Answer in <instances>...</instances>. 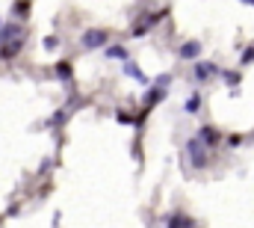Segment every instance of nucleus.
Segmentation results:
<instances>
[{
	"label": "nucleus",
	"mask_w": 254,
	"mask_h": 228,
	"mask_svg": "<svg viewBox=\"0 0 254 228\" xmlns=\"http://www.w3.org/2000/svg\"><path fill=\"white\" fill-rule=\"evenodd\" d=\"M186 154H189V163H192L195 169H204V166H207V160H210V157H207V145H204L198 137L186 142Z\"/></svg>",
	"instance_id": "nucleus-1"
},
{
	"label": "nucleus",
	"mask_w": 254,
	"mask_h": 228,
	"mask_svg": "<svg viewBox=\"0 0 254 228\" xmlns=\"http://www.w3.org/2000/svg\"><path fill=\"white\" fill-rule=\"evenodd\" d=\"M80 45H83L86 50H98V47L107 45V33H104V30H86V33L80 36Z\"/></svg>",
	"instance_id": "nucleus-2"
},
{
	"label": "nucleus",
	"mask_w": 254,
	"mask_h": 228,
	"mask_svg": "<svg viewBox=\"0 0 254 228\" xmlns=\"http://www.w3.org/2000/svg\"><path fill=\"white\" fill-rule=\"evenodd\" d=\"M18 39H24V30H21V24H3V27H0V45L18 42Z\"/></svg>",
	"instance_id": "nucleus-3"
},
{
	"label": "nucleus",
	"mask_w": 254,
	"mask_h": 228,
	"mask_svg": "<svg viewBox=\"0 0 254 228\" xmlns=\"http://www.w3.org/2000/svg\"><path fill=\"white\" fill-rule=\"evenodd\" d=\"M198 53H201V42H198V39L183 42V45L178 47V56H181V59H198Z\"/></svg>",
	"instance_id": "nucleus-4"
},
{
	"label": "nucleus",
	"mask_w": 254,
	"mask_h": 228,
	"mask_svg": "<svg viewBox=\"0 0 254 228\" xmlns=\"http://www.w3.org/2000/svg\"><path fill=\"white\" fill-rule=\"evenodd\" d=\"M198 139H201L204 145H216V142H222V134H219L216 128L204 125V128H198Z\"/></svg>",
	"instance_id": "nucleus-5"
},
{
	"label": "nucleus",
	"mask_w": 254,
	"mask_h": 228,
	"mask_svg": "<svg viewBox=\"0 0 254 228\" xmlns=\"http://www.w3.org/2000/svg\"><path fill=\"white\" fill-rule=\"evenodd\" d=\"M166 228H195V223L183 214H172V217H166Z\"/></svg>",
	"instance_id": "nucleus-6"
},
{
	"label": "nucleus",
	"mask_w": 254,
	"mask_h": 228,
	"mask_svg": "<svg viewBox=\"0 0 254 228\" xmlns=\"http://www.w3.org/2000/svg\"><path fill=\"white\" fill-rule=\"evenodd\" d=\"M192 74H195L198 83H204L210 74H216V65H210V62H195V71H192Z\"/></svg>",
	"instance_id": "nucleus-7"
},
{
	"label": "nucleus",
	"mask_w": 254,
	"mask_h": 228,
	"mask_svg": "<svg viewBox=\"0 0 254 228\" xmlns=\"http://www.w3.org/2000/svg\"><path fill=\"white\" fill-rule=\"evenodd\" d=\"M24 47V39H18V42H9V45H0V59H12L18 50Z\"/></svg>",
	"instance_id": "nucleus-8"
},
{
	"label": "nucleus",
	"mask_w": 254,
	"mask_h": 228,
	"mask_svg": "<svg viewBox=\"0 0 254 228\" xmlns=\"http://www.w3.org/2000/svg\"><path fill=\"white\" fill-rule=\"evenodd\" d=\"M124 74H130L133 80H139V83H145V74L139 71V65H136L133 59H124Z\"/></svg>",
	"instance_id": "nucleus-9"
},
{
	"label": "nucleus",
	"mask_w": 254,
	"mask_h": 228,
	"mask_svg": "<svg viewBox=\"0 0 254 228\" xmlns=\"http://www.w3.org/2000/svg\"><path fill=\"white\" fill-rule=\"evenodd\" d=\"M104 56H107V59H130V56H127V50H124V47H118V45L107 47V50H104Z\"/></svg>",
	"instance_id": "nucleus-10"
},
{
	"label": "nucleus",
	"mask_w": 254,
	"mask_h": 228,
	"mask_svg": "<svg viewBox=\"0 0 254 228\" xmlns=\"http://www.w3.org/2000/svg\"><path fill=\"white\" fill-rule=\"evenodd\" d=\"M15 15H18V18H27V15H30V3H27V0H18V3H15Z\"/></svg>",
	"instance_id": "nucleus-11"
},
{
	"label": "nucleus",
	"mask_w": 254,
	"mask_h": 228,
	"mask_svg": "<svg viewBox=\"0 0 254 228\" xmlns=\"http://www.w3.org/2000/svg\"><path fill=\"white\" fill-rule=\"evenodd\" d=\"M198 110H201V95H192L186 101V113H198Z\"/></svg>",
	"instance_id": "nucleus-12"
},
{
	"label": "nucleus",
	"mask_w": 254,
	"mask_h": 228,
	"mask_svg": "<svg viewBox=\"0 0 254 228\" xmlns=\"http://www.w3.org/2000/svg\"><path fill=\"white\" fill-rule=\"evenodd\" d=\"M222 77L228 80V86H237V83H240V74H237V71H222Z\"/></svg>",
	"instance_id": "nucleus-13"
},
{
	"label": "nucleus",
	"mask_w": 254,
	"mask_h": 228,
	"mask_svg": "<svg viewBox=\"0 0 254 228\" xmlns=\"http://www.w3.org/2000/svg\"><path fill=\"white\" fill-rule=\"evenodd\" d=\"M53 47H59V39L56 36H47L44 39V50H53Z\"/></svg>",
	"instance_id": "nucleus-14"
},
{
	"label": "nucleus",
	"mask_w": 254,
	"mask_h": 228,
	"mask_svg": "<svg viewBox=\"0 0 254 228\" xmlns=\"http://www.w3.org/2000/svg\"><path fill=\"white\" fill-rule=\"evenodd\" d=\"M169 80H172L169 74H160V77L154 80V86H160V89H166V86H169Z\"/></svg>",
	"instance_id": "nucleus-15"
},
{
	"label": "nucleus",
	"mask_w": 254,
	"mask_h": 228,
	"mask_svg": "<svg viewBox=\"0 0 254 228\" xmlns=\"http://www.w3.org/2000/svg\"><path fill=\"white\" fill-rule=\"evenodd\" d=\"M243 62H246V65H252V62H254V47L243 50Z\"/></svg>",
	"instance_id": "nucleus-16"
},
{
	"label": "nucleus",
	"mask_w": 254,
	"mask_h": 228,
	"mask_svg": "<svg viewBox=\"0 0 254 228\" xmlns=\"http://www.w3.org/2000/svg\"><path fill=\"white\" fill-rule=\"evenodd\" d=\"M56 74H59V77H68V74H71V68H68V65H59V68H56Z\"/></svg>",
	"instance_id": "nucleus-17"
},
{
	"label": "nucleus",
	"mask_w": 254,
	"mask_h": 228,
	"mask_svg": "<svg viewBox=\"0 0 254 228\" xmlns=\"http://www.w3.org/2000/svg\"><path fill=\"white\" fill-rule=\"evenodd\" d=\"M115 119H118V122H127V125H130V122H133V119H130V113H118V116H115Z\"/></svg>",
	"instance_id": "nucleus-18"
},
{
	"label": "nucleus",
	"mask_w": 254,
	"mask_h": 228,
	"mask_svg": "<svg viewBox=\"0 0 254 228\" xmlns=\"http://www.w3.org/2000/svg\"><path fill=\"white\" fill-rule=\"evenodd\" d=\"M240 3H249V6H254V0H240Z\"/></svg>",
	"instance_id": "nucleus-19"
},
{
	"label": "nucleus",
	"mask_w": 254,
	"mask_h": 228,
	"mask_svg": "<svg viewBox=\"0 0 254 228\" xmlns=\"http://www.w3.org/2000/svg\"><path fill=\"white\" fill-rule=\"evenodd\" d=\"M0 27H3V24H0Z\"/></svg>",
	"instance_id": "nucleus-20"
}]
</instances>
